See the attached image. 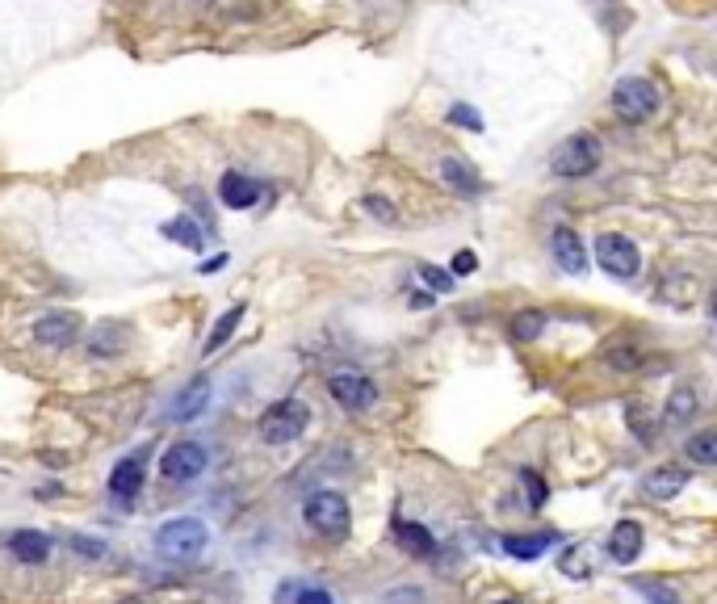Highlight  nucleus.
Segmentation results:
<instances>
[{"instance_id":"nucleus-1","label":"nucleus","mask_w":717,"mask_h":604,"mask_svg":"<svg viewBox=\"0 0 717 604\" xmlns=\"http://www.w3.org/2000/svg\"><path fill=\"white\" fill-rule=\"evenodd\" d=\"M604 160V147L592 131H575L571 139H562L550 156V172L562 181H579V177H592Z\"/></svg>"},{"instance_id":"nucleus-2","label":"nucleus","mask_w":717,"mask_h":604,"mask_svg":"<svg viewBox=\"0 0 717 604\" xmlns=\"http://www.w3.org/2000/svg\"><path fill=\"white\" fill-rule=\"evenodd\" d=\"M302 516H307V525L328 537V542H344L353 529V512H349V500L336 491H315L307 504H302Z\"/></svg>"},{"instance_id":"nucleus-3","label":"nucleus","mask_w":717,"mask_h":604,"mask_svg":"<svg viewBox=\"0 0 717 604\" xmlns=\"http://www.w3.org/2000/svg\"><path fill=\"white\" fill-rule=\"evenodd\" d=\"M206 525L193 521V516H177V521H164L156 529V554L160 558H172V563H189L206 550Z\"/></svg>"},{"instance_id":"nucleus-4","label":"nucleus","mask_w":717,"mask_h":604,"mask_svg":"<svg viewBox=\"0 0 717 604\" xmlns=\"http://www.w3.org/2000/svg\"><path fill=\"white\" fill-rule=\"evenodd\" d=\"M659 110V89L642 76H625L613 84V114L629 126H642L646 118H655Z\"/></svg>"},{"instance_id":"nucleus-5","label":"nucleus","mask_w":717,"mask_h":604,"mask_svg":"<svg viewBox=\"0 0 717 604\" xmlns=\"http://www.w3.org/2000/svg\"><path fill=\"white\" fill-rule=\"evenodd\" d=\"M307 424H311V407L302 403V399H277L265 416H260V437H265L269 445H290L298 441L302 433H307Z\"/></svg>"},{"instance_id":"nucleus-6","label":"nucleus","mask_w":717,"mask_h":604,"mask_svg":"<svg viewBox=\"0 0 717 604\" xmlns=\"http://www.w3.org/2000/svg\"><path fill=\"white\" fill-rule=\"evenodd\" d=\"M596 261L608 277H617V282H629V277H638L642 269V252L634 248L629 235H617V231H604L596 235Z\"/></svg>"},{"instance_id":"nucleus-7","label":"nucleus","mask_w":717,"mask_h":604,"mask_svg":"<svg viewBox=\"0 0 717 604\" xmlns=\"http://www.w3.org/2000/svg\"><path fill=\"white\" fill-rule=\"evenodd\" d=\"M206 470V449L198 441H172L160 458V474L168 483H193Z\"/></svg>"},{"instance_id":"nucleus-8","label":"nucleus","mask_w":717,"mask_h":604,"mask_svg":"<svg viewBox=\"0 0 717 604\" xmlns=\"http://www.w3.org/2000/svg\"><path fill=\"white\" fill-rule=\"evenodd\" d=\"M328 391L340 407H349V412H369V407L378 403V386L369 382L365 374H353V370H344V374H332L328 378Z\"/></svg>"},{"instance_id":"nucleus-9","label":"nucleus","mask_w":717,"mask_h":604,"mask_svg":"<svg viewBox=\"0 0 717 604\" xmlns=\"http://www.w3.org/2000/svg\"><path fill=\"white\" fill-rule=\"evenodd\" d=\"M147 449H135L130 458H122L114 470H110V495L122 504V508H130L139 500V491H143V479H147Z\"/></svg>"},{"instance_id":"nucleus-10","label":"nucleus","mask_w":717,"mask_h":604,"mask_svg":"<svg viewBox=\"0 0 717 604\" xmlns=\"http://www.w3.org/2000/svg\"><path fill=\"white\" fill-rule=\"evenodd\" d=\"M34 336L38 344H51V349H72L80 340V319L72 311H51L34 323Z\"/></svg>"},{"instance_id":"nucleus-11","label":"nucleus","mask_w":717,"mask_h":604,"mask_svg":"<svg viewBox=\"0 0 717 604\" xmlns=\"http://www.w3.org/2000/svg\"><path fill=\"white\" fill-rule=\"evenodd\" d=\"M550 248H554V261L562 273H588V248H583V235L571 227H554L550 235Z\"/></svg>"},{"instance_id":"nucleus-12","label":"nucleus","mask_w":717,"mask_h":604,"mask_svg":"<svg viewBox=\"0 0 717 604\" xmlns=\"http://www.w3.org/2000/svg\"><path fill=\"white\" fill-rule=\"evenodd\" d=\"M210 407V378L206 374H198L193 378L185 391L172 399V407H168V420H177V424H185V420H198L202 412Z\"/></svg>"},{"instance_id":"nucleus-13","label":"nucleus","mask_w":717,"mask_h":604,"mask_svg":"<svg viewBox=\"0 0 717 604\" xmlns=\"http://www.w3.org/2000/svg\"><path fill=\"white\" fill-rule=\"evenodd\" d=\"M684 483H688V470L680 462H663L642 479V491L650 495V500H676V495L684 491Z\"/></svg>"},{"instance_id":"nucleus-14","label":"nucleus","mask_w":717,"mask_h":604,"mask_svg":"<svg viewBox=\"0 0 717 604\" xmlns=\"http://www.w3.org/2000/svg\"><path fill=\"white\" fill-rule=\"evenodd\" d=\"M642 554V525L638 521H617L613 533H608V558L621 567H629Z\"/></svg>"},{"instance_id":"nucleus-15","label":"nucleus","mask_w":717,"mask_h":604,"mask_svg":"<svg viewBox=\"0 0 717 604\" xmlns=\"http://www.w3.org/2000/svg\"><path fill=\"white\" fill-rule=\"evenodd\" d=\"M219 198H223V206H231V210H252V206L260 202V181L244 177V172H223Z\"/></svg>"},{"instance_id":"nucleus-16","label":"nucleus","mask_w":717,"mask_h":604,"mask_svg":"<svg viewBox=\"0 0 717 604\" xmlns=\"http://www.w3.org/2000/svg\"><path fill=\"white\" fill-rule=\"evenodd\" d=\"M9 550L17 563H26V567H42L51 558V537L47 533H38V529H21L9 537Z\"/></svg>"},{"instance_id":"nucleus-17","label":"nucleus","mask_w":717,"mask_h":604,"mask_svg":"<svg viewBox=\"0 0 717 604\" xmlns=\"http://www.w3.org/2000/svg\"><path fill=\"white\" fill-rule=\"evenodd\" d=\"M441 181L449 185V189H458L462 198H478L483 193V177L470 168V160H462V156H445L441 160Z\"/></svg>"},{"instance_id":"nucleus-18","label":"nucleus","mask_w":717,"mask_h":604,"mask_svg":"<svg viewBox=\"0 0 717 604\" xmlns=\"http://www.w3.org/2000/svg\"><path fill=\"white\" fill-rule=\"evenodd\" d=\"M550 546H558V533H508L499 537V550L512 558H541Z\"/></svg>"},{"instance_id":"nucleus-19","label":"nucleus","mask_w":717,"mask_h":604,"mask_svg":"<svg viewBox=\"0 0 717 604\" xmlns=\"http://www.w3.org/2000/svg\"><path fill=\"white\" fill-rule=\"evenodd\" d=\"M244 315H248V302H235L231 311H223L219 319H214V328H210V336H206V344H202V357H214L223 349V344L235 336V328L244 323Z\"/></svg>"},{"instance_id":"nucleus-20","label":"nucleus","mask_w":717,"mask_h":604,"mask_svg":"<svg viewBox=\"0 0 717 604\" xmlns=\"http://www.w3.org/2000/svg\"><path fill=\"white\" fill-rule=\"evenodd\" d=\"M160 235L164 240H172L177 248H189V252H202L206 248V231L189 219V214H177V219H168L164 227H160Z\"/></svg>"},{"instance_id":"nucleus-21","label":"nucleus","mask_w":717,"mask_h":604,"mask_svg":"<svg viewBox=\"0 0 717 604\" xmlns=\"http://www.w3.org/2000/svg\"><path fill=\"white\" fill-rule=\"evenodd\" d=\"M395 537H399V546H403L407 554H416V558H432V554H437V537H432L424 525L395 521Z\"/></svg>"},{"instance_id":"nucleus-22","label":"nucleus","mask_w":717,"mask_h":604,"mask_svg":"<svg viewBox=\"0 0 717 604\" xmlns=\"http://www.w3.org/2000/svg\"><path fill=\"white\" fill-rule=\"evenodd\" d=\"M629 588H634L642 600H650V604H684L680 600V592L667 584V579H646V575H634L629 579Z\"/></svg>"},{"instance_id":"nucleus-23","label":"nucleus","mask_w":717,"mask_h":604,"mask_svg":"<svg viewBox=\"0 0 717 604\" xmlns=\"http://www.w3.org/2000/svg\"><path fill=\"white\" fill-rule=\"evenodd\" d=\"M688 458L701 466H717V428H701L688 437Z\"/></svg>"},{"instance_id":"nucleus-24","label":"nucleus","mask_w":717,"mask_h":604,"mask_svg":"<svg viewBox=\"0 0 717 604\" xmlns=\"http://www.w3.org/2000/svg\"><path fill=\"white\" fill-rule=\"evenodd\" d=\"M692 412H697V395H692L688 386H680V391L671 395V403H667V424H671V428H680V424L692 420Z\"/></svg>"},{"instance_id":"nucleus-25","label":"nucleus","mask_w":717,"mask_h":604,"mask_svg":"<svg viewBox=\"0 0 717 604\" xmlns=\"http://www.w3.org/2000/svg\"><path fill=\"white\" fill-rule=\"evenodd\" d=\"M541 332H546V315H541V311H520L512 319V340H520V344L537 340Z\"/></svg>"},{"instance_id":"nucleus-26","label":"nucleus","mask_w":717,"mask_h":604,"mask_svg":"<svg viewBox=\"0 0 717 604\" xmlns=\"http://www.w3.org/2000/svg\"><path fill=\"white\" fill-rule=\"evenodd\" d=\"M558 571L571 575V579H588V575H592V563H588V554H583L579 546H571L567 554L558 558Z\"/></svg>"},{"instance_id":"nucleus-27","label":"nucleus","mask_w":717,"mask_h":604,"mask_svg":"<svg viewBox=\"0 0 717 604\" xmlns=\"http://www.w3.org/2000/svg\"><path fill=\"white\" fill-rule=\"evenodd\" d=\"M520 483H525V491H529V508H546V500H550V491H546V483H541V474L537 470H520Z\"/></svg>"},{"instance_id":"nucleus-28","label":"nucleus","mask_w":717,"mask_h":604,"mask_svg":"<svg viewBox=\"0 0 717 604\" xmlns=\"http://www.w3.org/2000/svg\"><path fill=\"white\" fill-rule=\"evenodd\" d=\"M604 361H608V365H617L621 374H634L638 365H642V357H638L634 349H608V353H604Z\"/></svg>"},{"instance_id":"nucleus-29","label":"nucleus","mask_w":717,"mask_h":604,"mask_svg":"<svg viewBox=\"0 0 717 604\" xmlns=\"http://www.w3.org/2000/svg\"><path fill=\"white\" fill-rule=\"evenodd\" d=\"M382 604H424V588H416V584L390 588V592L382 596Z\"/></svg>"},{"instance_id":"nucleus-30","label":"nucleus","mask_w":717,"mask_h":604,"mask_svg":"<svg viewBox=\"0 0 717 604\" xmlns=\"http://www.w3.org/2000/svg\"><path fill=\"white\" fill-rule=\"evenodd\" d=\"M449 122H453V126H466V131H483V114H474L470 105H453Z\"/></svg>"},{"instance_id":"nucleus-31","label":"nucleus","mask_w":717,"mask_h":604,"mask_svg":"<svg viewBox=\"0 0 717 604\" xmlns=\"http://www.w3.org/2000/svg\"><path fill=\"white\" fill-rule=\"evenodd\" d=\"M68 546H72L80 558H101V554H105V542H93V537H84V533H72Z\"/></svg>"},{"instance_id":"nucleus-32","label":"nucleus","mask_w":717,"mask_h":604,"mask_svg":"<svg viewBox=\"0 0 717 604\" xmlns=\"http://www.w3.org/2000/svg\"><path fill=\"white\" fill-rule=\"evenodd\" d=\"M420 277H424V282H428L432 290H441V294H445V290H453V273H441L437 265H420Z\"/></svg>"},{"instance_id":"nucleus-33","label":"nucleus","mask_w":717,"mask_h":604,"mask_svg":"<svg viewBox=\"0 0 717 604\" xmlns=\"http://www.w3.org/2000/svg\"><path fill=\"white\" fill-rule=\"evenodd\" d=\"M365 210L374 214V219H382V223H395V206H390L386 198H378V193H369L365 198Z\"/></svg>"},{"instance_id":"nucleus-34","label":"nucleus","mask_w":717,"mask_h":604,"mask_svg":"<svg viewBox=\"0 0 717 604\" xmlns=\"http://www.w3.org/2000/svg\"><path fill=\"white\" fill-rule=\"evenodd\" d=\"M474 269H478V256H474L470 248H466V252H458V256H453V277H470Z\"/></svg>"},{"instance_id":"nucleus-35","label":"nucleus","mask_w":717,"mask_h":604,"mask_svg":"<svg viewBox=\"0 0 717 604\" xmlns=\"http://www.w3.org/2000/svg\"><path fill=\"white\" fill-rule=\"evenodd\" d=\"M294 604H336V600H332V592H323V588H298Z\"/></svg>"},{"instance_id":"nucleus-36","label":"nucleus","mask_w":717,"mask_h":604,"mask_svg":"<svg viewBox=\"0 0 717 604\" xmlns=\"http://www.w3.org/2000/svg\"><path fill=\"white\" fill-rule=\"evenodd\" d=\"M411 307H416V311H428V307H437V298H432L428 290H420V294H411Z\"/></svg>"},{"instance_id":"nucleus-37","label":"nucleus","mask_w":717,"mask_h":604,"mask_svg":"<svg viewBox=\"0 0 717 604\" xmlns=\"http://www.w3.org/2000/svg\"><path fill=\"white\" fill-rule=\"evenodd\" d=\"M223 265H227V256H210V261H202V265H198V273H219Z\"/></svg>"},{"instance_id":"nucleus-38","label":"nucleus","mask_w":717,"mask_h":604,"mask_svg":"<svg viewBox=\"0 0 717 604\" xmlns=\"http://www.w3.org/2000/svg\"><path fill=\"white\" fill-rule=\"evenodd\" d=\"M709 311H713V323H717V290H713V298H709Z\"/></svg>"},{"instance_id":"nucleus-39","label":"nucleus","mask_w":717,"mask_h":604,"mask_svg":"<svg viewBox=\"0 0 717 604\" xmlns=\"http://www.w3.org/2000/svg\"><path fill=\"white\" fill-rule=\"evenodd\" d=\"M495 604H520V600H495Z\"/></svg>"}]
</instances>
